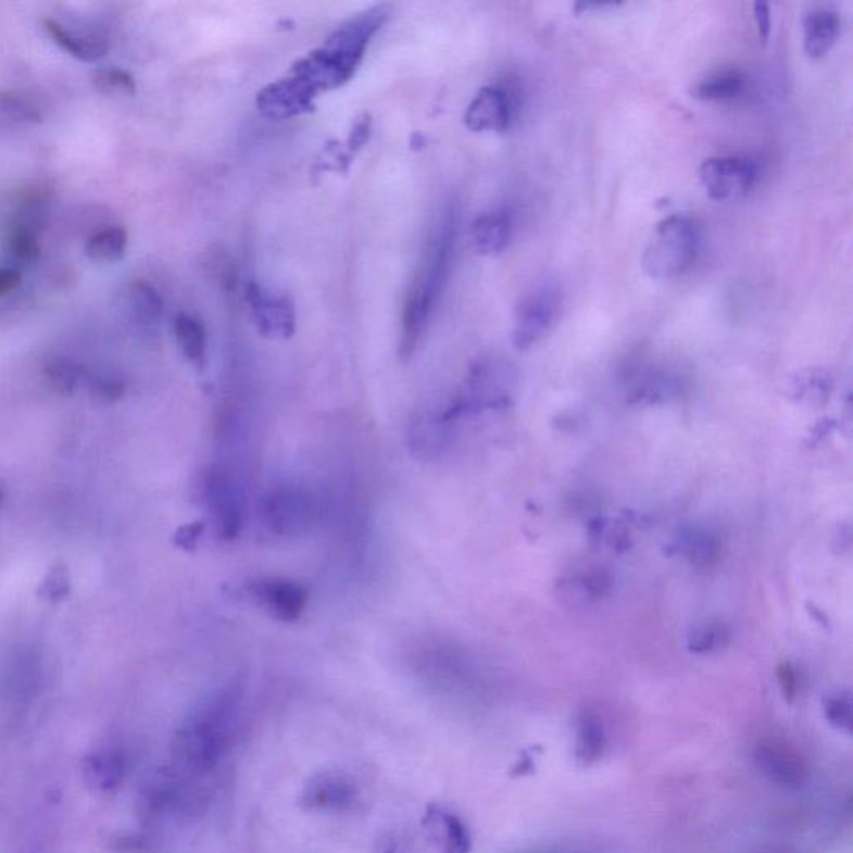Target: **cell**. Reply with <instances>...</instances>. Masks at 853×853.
Segmentation results:
<instances>
[{
  "instance_id": "obj_7",
  "label": "cell",
  "mask_w": 853,
  "mask_h": 853,
  "mask_svg": "<svg viewBox=\"0 0 853 853\" xmlns=\"http://www.w3.org/2000/svg\"><path fill=\"white\" fill-rule=\"evenodd\" d=\"M205 497L222 537L234 539L242 529L243 499L239 487L229 475L214 471L205 482Z\"/></svg>"
},
{
  "instance_id": "obj_29",
  "label": "cell",
  "mask_w": 853,
  "mask_h": 853,
  "mask_svg": "<svg viewBox=\"0 0 853 853\" xmlns=\"http://www.w3.org/2000/svg\"><path fill=\"white\" fill-rule=\"evenodd\" d=\"M717 540L708 532H697L689 539V554L697 562H707L717 552Z\"/></svg>"
},
{
  "instance_id": "obj_33",
  "label": "cell",
  "mask_w": 853,
  "mask_h": 853,
  "mask_svg": "<svg viewBox=\"0 0 853 853\" xmlns=\"http://www.w3.org/2000/svg\"><path fill=\"white\" fill-rule=\"evenodd\" d=\"M779 680L780 687H782L783 697H786L789 702H792L796 695V675L789 664H783L782 667L779 668Z\"/></svg>"
},
{
  "instance_id": "obj_6",
  "label": "cell",
  "mask_w": 853,
  "mask_h": 853,
  "mask_svg": "<svg viewBox=\"0 0 853 853\" xmlns=\"http://www.w3.org/2000/svg\"><path fill=\"white\" fill-rule=\"evenodd\" d=\"M247 304L259 333L272 339H289L296 330V309L287 296H275L259 284L247 287Z\"/></svg>"
},
{
  "instance_id": "obj_12",
  "label": "cell",
  "mask_w": 853,
  "mask_h": 853,
  "mask_svg": "<svg viewBox=\"0 0 853 853\" xmlns=\"http://www.w3.org/2000/svg\"><path fill=\"white\" fill-rule=\"evenodd\" d=\"M424 827L437 853H471V833L464 821L452 812L430 807L425 814Z\"/></svg>"
},
{
  "instance_id": "obj_16",
  "label": "cell",
  "mask_w": 853,
  "mask_h": 853,
  "mask_svg": "<svg viewBox=\"0 0 853 853\" xmlns=\"http://www.w3.org/2000/svg\"><path fill=\"white\" fill-rule=\"evenodd\" d=\"M43 29L62 50L68 52L72 58L79 59V61L96 62L108 54V43L99 39H90V37L72 34L71 30L64 29V25L52 21V18L43 21Z\"/></svg>"
},
{
  "instance_id": "obj_11",
  "label": "cell",
  "mask_w": 853,
  "mask_h": 853,
  "mask_svg": "<svg viewBox=\"0 0 853 853\" xmlns=\"http://www.w3.org/2000/svg\"><path fill=\"white\" fill-rule=\"evenodd\" d=\"M755 762L772 782L783 787H799L807 777L804 762L790 747L777 742H762L755 749Z\"/></svg>"
},
{
  "instance_id": "obj_21",
  "label": "cell",
  "mask_w": 853,
  "mask_h": 853,
  "mask_svg": "<svg viewBox=\"0 0 853 853\" xmlns=\"http://www.w3.org/2000/svg\"><path fill=\"white\" fill-rule=\"evenodd\" d=\"M83 368L75 364L71 359L54 357L50 359L46 365V379L54 392L67 397L79 389L83 380Z\"/></svg>"
},
{
  "instance_id": "obj_10",
  "label": "cell",
  "mask_w": 853,
  "mask_h": 853,
  "mask_svg": "<svg viewBox=\"0 0 853 853\" xmlns=\"http://www.w3.org/2000/svg\"><path fill=\"white\" fill-rule=\"evenodd\" d=\"M511 100L500 87H484L465 112L464 122L474 133H504L511 124Z\"/></svg>"
},
{
  "instance_id": "obj_31",
  "label": "cell",
  "mask_w": 853,
  "mask_h": 853,
  "mask_svg": "<svg viewBox=\"0 0 853 853\" xmlns=\"http://www.w3.org/2000/svg\"><path fill=\"white\" fill-rule=\"evenodd\" d=\"M204 532V524L202 522H193V524L183 525L174 536V543L175 545L179 547V549L186 550V552H190V550L196 549L197 542H199L200 536Z\"/></svg>"
},
{
  "instance_id": "obj_15",
  "label": "cell",
  "mask_w": 853,
  "mask_h": 853,
  "mask_svg": "<svg viewBox=\"0 0 853 853\" xmlns=\"http://www.w3.org/2000/svg\"><path fill=\"white\" fill-rule=\"evenodd\" d=\"M512 215L507 209H496L477 217L472 224V243L480 255L504 252L511 242Z\"/></svg>"
},
{
  "instance_id": "obj_13",
  "label": "cell",
  "mask_w": 853,
  "mask_h": 853,
  "mask_svg": "<svg viewBox=\"0 0 853 853\" xmlns=\"http://www.w3.org/2000/svg\"><path fill=\"white\" fill-rule=\"evenodd\" d=\"M314 514L311 497L302 490L284 489L272 492L267 502V515L272 529L289 534L300 530Z\"/></svg>"
},
{
  "instance_id": "obj_35",
  "label": "cell",
  "mask_w": 853,
  "mask_h": 853,
  "mask_svg": "<svg viewBox=\"0 0 853 853\" xmlns=\"http://www.w3.org/2000/svg\"><path fill=\"white\" fill-rule=\"evenodd\" d=\"M21 283V272L14 271V268H0V297L8 296L9 292L17 289Z\"/></svg>"
},
{
  "instance_id": "obj_34",
  "label": "cell",
  "mask_w": 853,
  "mask_h": 853,
  "mask_svg": "<svg viewBox=\"0 0 853 853\" xmlns=\"http://www.w3.org/2000/svg\"><path fill=\"white\" fill-rule=\"evenodd\" d=\"M404 852V842L400 839L397 832H386L380 837L375 853H402Z\"/></svg>"
},
{
  "instance_id": "obj_5",
  "label": "cell",
  "mask_w": 853,
  "mask_h": 853,
  "mask_svg": "<svg viewBox=\"0 0 853 853\" xmlns=\"http://www.w3.org/2000/svg\"><path fill=\"white\" fill-rule=\"evenodd\" d=\"M357 783L346 772L324 770L312 775L300 792V805L311 812H343L355 804Z\"/></svg>"
},
{
  "instance_id": "obj_4",
  "label": "cell",
  "mask_w": 853,
  "mask_h": 853,
  "mask_svg": "<svg viewBox=\"0 0 853 853\" xmlns=\"http://www.w3.org/2000/svg\"><path fill=\"white\" fill-rule=\"evenodd\" d=\"M757 179V164L749 158H711L702 162L699 180L711 199L718 202L745 196Z\"/></svg>"
},
{
  "instance_id": "obj_32",
  "label": "cell",
  "mask_w": 853,
  "mask_h": 853,
  "mask_svg": "<svg viewBox=\"0 0 853 853\" xmlns=\"http://www.w3.org/2000/svg\"><path fill=\"white\" fill-rule=\"evenodd\" d=\"M754 17L755 24H757L758 37L765 43L770 39L772 33L770 5L765 4V2H755Z\"/></svg>"
},
{
  "instance_id": "obj_24",
  "label": "cell",
  "mask_w": 853,
  "mask_h": 853,
  "mask_svg": "<svg viewBox=\"0 0 853 853\" xmlns=\"http://www.w3.org/2000/svg\"><path fill=\"white\" fill-rule=\"evenodd\" d=\"M9 252L21 264L30 265L39 259L40 246L37 234L29 225H18L9 236Z\"/></svg>"
},
{
  "instance_id": "obj_2",
  "label": "cell",
  "mask_w": 853,
  "mask_h": 853,
  "mask_svg": "<svg viewBox=\"0 0 853 853\" xmlns=\"http://www.w3.org/2000/svg\"><path fill=\"white\" fill-rule=\"evenodd\" d=\"M699 227L689 215L675 214L658 222L642 255L650 279L672 280L692 268L699 254Z\"/></svg>"
},
{
  "instance_id": "obj_18",
  "label": "cell",
  "mask_w": 853,
  "mask_h": 853,
  "mask_svg": "<svg viewBox=\"0 0 853 853\" xmlns=\"http://www.w3.org/2000/svg\"><path fill=\"white\" fill-rule=\"evenodd\" d=\"M174 329L184 355L197 367H204L205 352H208L204 327L190 315L179 314L175 318Z\"/></svg>"
},
{
  "instance_id": "obj_9",
  "label": "cell",
  "mask_w": 853,
  "mask_h": 853,
  "mask_svg": "<svg viewBox=\"0 0 853 853\" xmlns=\"http://www.w3.org/2000/svg\"><path fill=\"white\" fill-rule=\"evenodd\" d=\"M127 770L129 761L118 747H97L80 762L84 782L100 793L115 792L124 783Z\"/></svg>"
},
{
  "instance_id": "obj_20",
  "label": "cell",
  "mask_w": 853,
  "mask_h": 853,
  "mask_svg": "<svg viewBox=\"0 0 853 853\" xmlns=\"http://www.w3.org/2000/svg\"><path fill=\"white\" fill-rule=\"evenodd\" d=\"M745 80L739 72H720V74L712 75L708 79L702 80L699 86L693 89V96L700 100H712V102H720V100H732L743 92Z\"/></svg>"
},
{
  "instance_id": "obj_1",
  "label": "cell",
  "mask_w": 853,
  "mask_h": 853,
  "mask_svg": "<svg viewBox=\"0 0 853 853\" xmlns=\"http://www.w3.org/2000/svg\"><path fill=\"white\" fill-rule=\"evenodd\" d=\"M240 699L239 683H227L184 718L172 740L175 770L193 779L217 767L233 743Z\"/></svg>"
},
{
  "instance_id": "obj_28",
  "label": "cell",
  "mask_w": 853,
  "mask_h": 853,
  "mask_svg": "<svg viewBox=\"0 0 853 853\" xmlns=\"http://www.w3.org/2000/svg\"><path fill=\"white\" fill-rule=\"evenodd\" d=\"M90 392L97 399L104 400V402H117L124 396V382L115 379V377H105V375H93L89 379Z\"/></svg>"
},
{
  "instance_id": "obj_19",
  "label": "cell",
  "mask_w": 853,
  "mask_h": 853,
  "mask_svg": "<svg viewBox=\"0 0 853 853\" xmlns=\"http://www.w3.org/2000/svg\"><path fill=\"white\" fill-rule=\"evenodd\" d=\"M127 249V233L122 227L100 230L90 237L86 246V254L90 261L99 264L118 261Z\"/></svg>"
},
{
  "instance_id": "obj_23",
  "label": "cell",
  "mask_w": 853,
  "mask_h": 853,
  "mask_svg": "<svg viewBox=\"0 0 853 853\" xmlns=\"http://www.w3.org/2000/svg\"><path fill=\"white\" fill-rule=\"evenodd\" d=\"M71 589V574H68L67 565L58 562L43 575L39 589H37V595L50 604H59L62 600L67 599Z\"/></svg>"
},
{
  "instance_id": "obj_8",
  "label": "cell",
  "mask_w": 853,
  "mask_h": 853,
  "mask_svg": "<svg viewBox=\"0 0 853 853\" xmlns=\"http://www.w3.org/2000/svg\"><path fill=\"white\" fill-rule=\"evenodd\" d=\"M250 595L258 600L272 617L283 622H296L308 607V590L300 584L287 579H268L254 584Z\"/></svg>"
},
{
  "instance_id": "obj_30",
  "label": "cell",
  "mask_w": 853,
  "mask_h": 853,
  "mask_svg": "<svg viewBox=\"0 0 853 853\" xmlns=\"http://www.w3.org/2000/svg\"><path fill=\"white\" fill-rule=\"evenodd\" d=\"M0 105L14 117L24 118V121H39V114L25 104L24 100L15 97L14 93H2L0 96Z\"/></svg>"
},
{
  "instance_id": "obj_22",
  "label": "cell",
  "mask_w": 853,
  "mask_h": 853,
  "mask_svg": "<svg viewBox=\"0 0 853 853\" xmlns=\"http://www.w3.org/2000/svg\"><path fill=\"white\" fill-rule=\"evenodd\" d=\"M129 305L137 321L142 324H154L162 315V297L154 287L146 283H136L130 286Z\"/></svg>"
},
{
  "instance_id": "obj_27",
  "label": "cell",
  "mask_w": 853,
  "mask_h": 853,
  "mask_svg": "<svg viewBox=\"0 0 853 853\" xmlns=\"http://www.w3.org/2000/svg\"><path fill=\"white\" fill-rule=\"evenodd\" d=\"M727 636L729 632L725 630L724 625H700L699 629L693 630L690 636L689 647L693 652L704 654V652L718 649L727 640Z\"/></svg>"
},
{
  "instance_id": "obj_3",
  "label": "cell",
  "mask_w": 853,
  "mask_h": 853,
  "mask_svg": "<svg viewBox=\"0 0 853 853\" xmlns=\"http://www.w3.org/2000/svg\"><path fill=\"white\" fill-rule=\"evenodd\" d=\"M561 309V290L557 284L543 283L527 293L515 311L512 342L517 349H529L539 342L557 317Z\"/></svg>"
},
{
  "instance_id": "obj_17",
  "label": "cell",
  "mask_w": 853,
  "mask_h": 853,
  "mask_svg": "<svg viewBox=\"0 0 853 853\" xmlns=\"http://www.w3.org/2000/svg\"><path fill=\"white\" fill-rule=\"evenodd\" d=\"M605 745H607V733L599 717L590 712L580 715L577 725V745H575V755L579 762L589 765L599 761L604 754Z\"/></svg>"
},
{
  "instance_id": "obj_14",
  "label": "cell",
  "mask_w": 853,
  "mask_h": 853,
  "mask_svg": "<svg viewBox=\"0 0 853 853\" xmlns=\"http://www.w3.org/2000/svg\"><path fill=\"white\" fill-rule=\"evenodd\" d=\"M839 12L836 9H812L804 18V50L811 59H821L829 54L840 36Z\"/></svg>"
},
{
  "instance_id": "obj_36",
  "label": "cell",
  "mask_w": 853,
  "mask_h": 853,
  "mask_svg": "<svg viewBox=\"0 0 853 853\" xmlns=\"http://www.w3.org/2000/svg\"><path fill=\"white\" fill-rule=\"evenodd\" d=\"M0 504H2V490H0Z\"/></svg>"
},
{
  "instance_id": "obj_25",
  "label": "cell",
  "mask_w": 853,
  "mask_h": 853,
  "mask_svg": "<svg viewBox=\"0 0 853 853\" xmlns=\"http://www.w3.org/2000/svg\"><path fill=\"white\" fill-rule=\"evenodd\" d=\"M93 84L100 92L109 93V96H133L136 93V80L129 72L121 71V68H99L93 74Z\"/></svg>"
},
{
  "instance_id": "obj_26",
  "label": "cell",
  "mask_w": 853,
  "mask_h": 853,
  "mask_svg": "<svg viewBox=\"0 0 853 853\" xmlns=\"http://www.w3.org/2000/svg\"><path fill=\"white\" fill-rule=\"evenodd\" d=\"M825 717L833 727L850 732L852 730V702L846 693H836L825 699Z\"/></svg>"
}]
</instances>
